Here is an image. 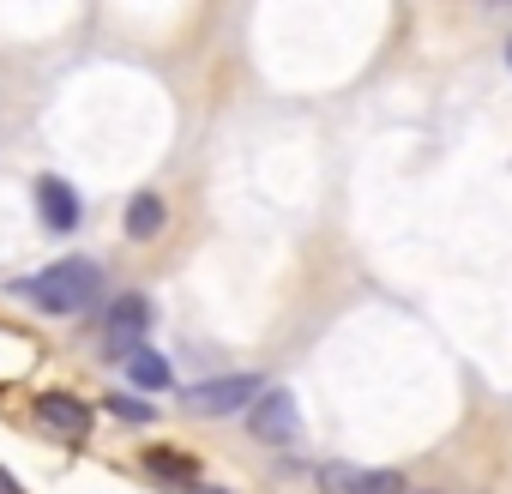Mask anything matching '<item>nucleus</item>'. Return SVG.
<instances>
[{
	"mask_svg": "<svg viewBox=\"0 0 512 494\" xmlns=\"http://www.w3.org/2000/svg\"><path fill=\"white\" fill-rule=\"evenodd\" d=\"M19 296H25L31 308H43V314H85V308H97V296H103V266L67 254V260L43 266L37 278H25Z\"/></svg>",
	"mask_w": 512,
	"mask_h": 494,
	"instance_id": "nucleus-1",
	"label": "nucleus"
},
{
	"mask_svg": "<svg viewBox=\"0 0 512 494\" xmlns=\"http://www.w3.org/2000/svg\"><path fill=\"white\" fill-rule=\"evenodd\" d=\"M247 434L260 440V446H296L302 440V410L284 386H266L260 398L247 404Z\"/></svg>",
	"mask_w": 512,
	"mask_h": 494,
	"instance_id": "nucleus-2",
	"label": "nucleus"
},
{
	"mask_svg": "<svg viewBox=\"0 0 512 494\" xmlns=\"http://www.w3.org/2000/svg\"><path fill=\"white\" fill-rule=\"evenodd\" d=\"M260 392H266V380H260V374H217V380L187 386V404H193L199 416H229V410H247Z\"/></svg>",
	"mask_w": 512,
	"mask_h": 494,
	"instance_id": "nucleus-3",
	"label": "nucleus"
},
{
	"mask_svg": "<svg viewBox=\"0 0 512 494\" xmlns=\"http://www.w3.org/2000/svg\"><path fill=\"white\" fill-rule=\"evenodd\" d=\"M37 422L55 440H67V446H85L91 440V404L73 398V392H37Z\"/></svg>",
	"mask_w": 512,
	"mask_h": 494,
	"instance_id": "nucleus-4",
	"label": "nucleus"
},
{
	"mask_svg": "<svg viewBox=\"0 0 512 494\" xmlns=\"http://www.w3.org/2000/svg\"><path fill=\"white\" fill-rule=\"evenodd\" d=\"M37 217H43L55 235H73V229L85 223V199L73 193V181H61V175H43V181H37Z\"/></svg>",
	"mask_w": 512,
	"mask_h": 494,
	"instance_id": "nucleus-5",
	"label": "nucleus"
},
{
	"mask_svg": "<svg viewBox=\"0 0 512 494\" xmlns=\"http://www.w3.org/2000/svg\"><path fill=\"white\" fill-rule=\"evenodd\" d=\"M145 332H151V302H145V296H121V302L109 308V356L145 350Z\"/></svg>",
	"mask_w": 512,
	"mask_h": 494,
	"instance_id": "nucleus-6",
	"label": "nucleus"
},
{
	"mask_svg": "<svg viewBox=\"0 0 512 494\" xmlns=\"http://www.w3.org/2000/svg\"><path fill=\"white\" fill-rule=\"evenodd\" d=\"M326 494H404L398 470H362V464H326L320 470Z\"/></svg>",
	"mask_w": 512,
	"mask_h": 494,
	"instance_id": "nucleus-7",
	"label": "nucleus"
},
{
	"mask_svg": "<svg viewBox=\"0 0 512 494\" xmlns=\"http://www.w3.org/2000/svg\"><path fill=\"white\" fill-rule=\"evenodd\" d=\"M145 470H151V476H163V482H175V488L199 482V464H193V458H181V452H169V446H151V452H145Z\"/></svg>",
	"mask_w": 512,
	"mask_h": 494,
	"instance_id": "nucleus-8",
	"label": "nucleus"
},
{
	"mask_svg": "<svg viewBox=\"0 0 512 494\" xmlns=\"http://www.w3.org/2000/svg\"><path fill=\"white\" fill-rule=\"evenodd\" d=\"M163 229V199L157 193H133V205H127V235L133 241H151Z\"/></svg>",
	"mask_w": 512,
	"mask_h": 494,
	"instance_id": "nucleus-9",
	"label": "nucleus"
},
{
	"mask_svg": "<svg viewBox=\"0 0 512 494\" xmlns=\"http://www.w3.org/2000/svg\"><path fill=\"white\" fill-rule=\"evenodd\" d=\"M127 380H133V386H145V392H163L175 374H169V362H163L157 350H133V356H127Z\"/></svg>",
	"mask_w": 512,
	"mask_h": 494,
	"instance_id": "nucleus-10",
	"label": "nucleus"
},
{
	"mask_svg": "<svg viewBox=\"0 0 512 494\" xmlns=\"http://www.w3.org/2000/svg\"><path fill=\"white\" fill-rule=\"evenodd\" d=\"M109 410H115L121 422H151V404L133 398V392H109Z\"/></svg>",
	"mask_w": 512,
	"mask_h": 494,
	"instance_id": "nucleus-11",
	"label": "nucleus"
},
{
	"mask_svg": "<svg viewBox=\"0 0 512 494\" xmlns=\"http://www.w3.org/2000/svg\"><path fill=\"white\" fill-rule=\"evenodd\" d=\"M187 494H223V488H187Z\"/></svg>",
	"mask_w": 512,
	"mask_h": 494,
	"instance_id": "nucleus-12",
	"label": "nucleus"
}]
</instances>
